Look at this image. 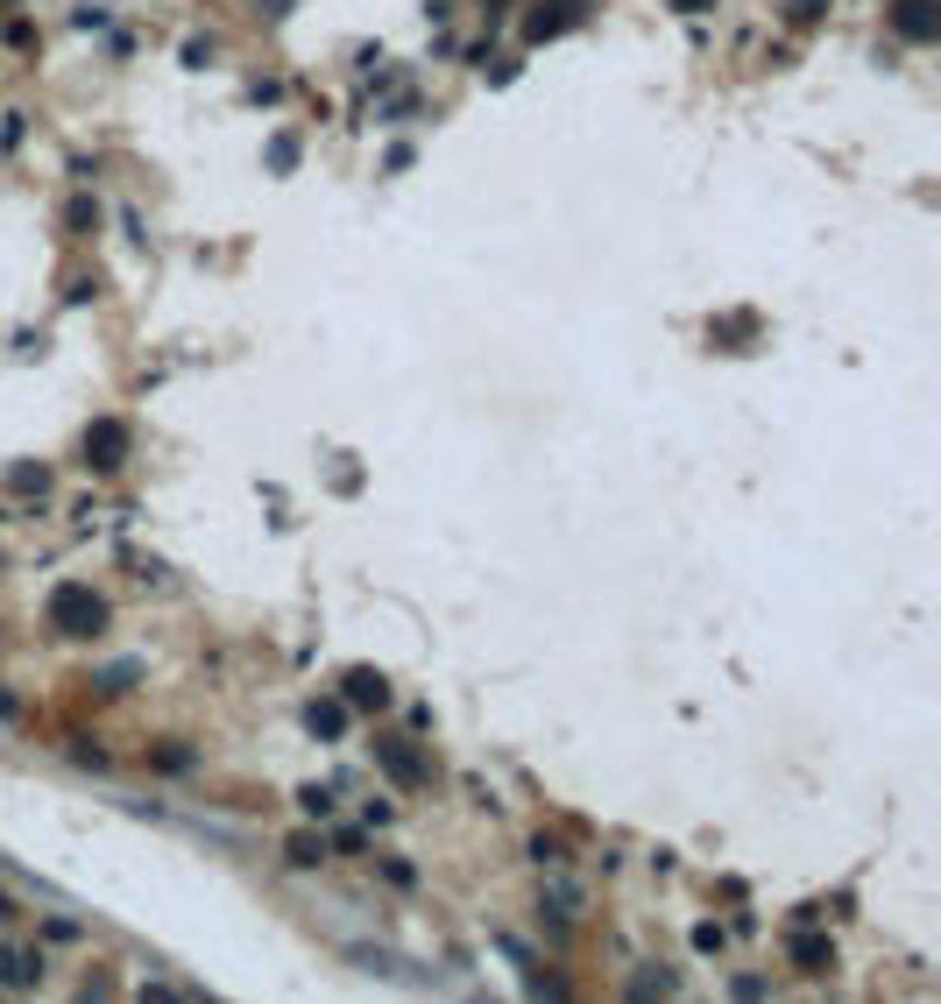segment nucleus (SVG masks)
<instances>
[{"label": "nucleus", "mask_w": 941, "mask_h": 1004, "mask_svg": "<svg viewBox=\"0 0 941 1004\" xmlns=\"http://www.w3.org/2000/svg\"><path fill=\"white\" fill-rule=\"evenodd\" d=\"M821 8H828V0H786V22H821Z\"/></svg>", "instance_id": "obj_11"}, {"label": "nucleus", "mask_w": 941, "mask_h": 1004, "mask_svg": "<svg viewBox=\"0 0 941 1004\" xmlns=\"http://www.w3.org/2000/svg\"><path fill=\"white\" fill-rule=\"evenodd\" d=\"M376 764L397 778V786H425V778H432V771H425V757H417L403 736H376Z\"/></svg>", "instance_id": "obj_3"}, {"label": "nucleus", "mask_w": 941, "mask_h": 1004, "mask_svg": "<svg viewBox=\"0 0 941 1004\" xmlns=\"http://www.w3.org/2000/svg\"><path fill=\"white\" fill-rule=\"evenodd\" d=\"M793 962L807 969V977H821V969H835V948L821 934H793Z\"/></svg>", "instance_id": "obj_8"}, {"label": "nucleus", "mask_w": 941, "mask_h": 1004, "mask_svg": "<svg viewBox=\"0 0 941 1004\" xmlns=\"http://www.w3.org/2000/svg\"><path fill=\"white\" fill-rule=\"evenodd\" d=\"M348 708H390V680L368 672V665H354L348 672Z\"/></svg>", "instance_id": "obj_7"}, {"label": "nucleus", "mask_w": 941, "mask_h": 1004, "mask_svg": "<svg viewBox=\"0 0 941 1004\" xmlns=\"http://www.w3.org/2000/svg\"><path fill=\"white\" fill-rule=\"evenodd\" d=\"M36 983H43V955L0 941V991H36Z\"/></svg>", "instance_id": "obj_5"}, {"label": "nucleus", "mask_w": 941, "mask_h": 1004, "mask_svg": "<svg viewBox=\"0 0 941 1004\" xmlns=\"http://www.w3.org/2000/svg\"><path fill=\"white\" fill-rule=\"evenodd\" d=\"M121 460H128V425H121V417H99V425L85 432V468L114 474Z\"/></svg>", "instance_id": "obj_2"}, {"label": "nucleus", "mask_w": 941, "mask_h": 1004, "mask_svg": "<svg viewBox=\"0 0 941 1004\" xmlns=\"http://www.w3.org/2000/svg\"><path fill=\"white\" fill-rule=\"evenodd\" d=\"M892 28H899L906 43H934L941 36V8L934 0H892Z\"/></svg>", "instance_id": "obj_4"}, {"label": "nucleus", "mask_w": 941, "mask_h": 1004, "mask_svg": "<svg viewBox=\"0 0 941 1004\" xmlns=\"http://www.w3.org/2000/svg\"><path fill=\"white\" fill-rule=\"evenodd\" d=\"M319 857H326V842H319V835H291V863H297V871H311Z\"/></svg>", "instance_id": "obj_10"}, {"label": "nucleus", "mask_w": 941, "mask_h": 1004, "mask_svg": "<svg viewBox=\"0 0 941 1004\" xmlns=\"http://www.w3.org/2000/svg\"><path fill=\"white\" fill-rule=\"evenodd\" d=\"M666 8H680V14H701V8H715V0H666Z\"/></svg>", "instance_id": "obj_12"}, {"label": "nucleus", "mask_w": 941, "mask_h": 1004, "mask_svg": "<svg viewBox=\"0 0 941 1004\" xmlns=\"http://www.w3.org/2000/svg\"><path fill=\"white\" fill-rule=\"evenodd\" d=\"M305 722H311V736H340V729H348V708H340V700H311Z\"/></svg>", "instance_id": "obj_9"}, {"label": "nucleus", "mask_w": 941, "mask_h": 1004, "mask_svg": "<svg viewBox=\"0 0 941 1004\" xmlns=\"http://www.w3.org/2000/svg\"><path fill=\"white\" fill-rule=\"evenodd\" d=\"M574 22H580L574 0H545L538 14H525V36H531V43H545V36H560V28H574Z\"/></svg>", "instance_id": "obj_6"}, {"label": "nucleus", "mask_w": 941, "mask_h": 1004, "mask_svg": "<svg viewBox=\"0 0 941 1004\" xmlns=\"http://www.w3.org/2000/svg\"><path fill=\"white\" fill-rule=\"evenodd\" d=\"M43 616H50L57 637H99V629H107V602H99V594L85 588V580H57V588H50V609H43Z\"/></svg>", "instance_id": "obj_1"}]
</instances>
